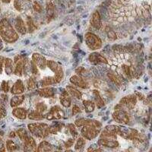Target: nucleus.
Instances as JSON below:
<instances>
[{
    "instance_id": "nucleus-30",
    "label": "nucleus",
    "mask_w": 152,
    "mask_h": 152,
    "mask_svg": "<svg viewBox=\"0 0 152 152\" xmlns=\"http://www.w3.org/2000/svg\"><path fill=\"white\" fill-rule=\"evenodd\" d=\"M26 24L27 29L28 30V31H29L30 33H33L34 31L37 29L36 25L34 24L33 20H32V18H31V17H28V18H27Z\"/></svg>"
},
{
    "instance_id": "nucleus-4",
    "label": "nucleus",
    "mask_w": 152,
    "mask_h": 152,
    "mask_svg": "<svg viewBox=\"0 0 152 152\" xmlns=\"http://www.w3.org/2000/svg\"><path fill=\"white\" fill-rule=\"evenodd\" d=\"M85 43L88 47L91 50H97L102 47V40L96 34L88 32L85 35Z\"/></svg>"
},
{
    "instance_id": "nucleus-49",
    "label": "nucleus",
    "mask_w": 152,
    "mask_h": 152,
    "mask_svg": "<svg viewBox=\"0 0 152 152\" xmlns=\"http://www.w3.org/2000/svg\"><path fill=\"white\" fill-rule=\"evenodd\" d=\"M4 62H5V58L3 56H0V74L3 71Z\"/></svg>"
},
{
    "instance_id": "nucleus-50",
    "label": "nucleus",
    "mask_w": 152,
    "mask_h": 152,
    "mask_svg": "<svg viewBox=\"0 0 152 152\" xmlns=\"http://www.w3.org/2000/svg\"><path fill=\"white\" fill-rule=\"evenodd\" d=\"M108 37H109V38L113 39V40H114V39H116V34H115V32L113 31H110L108 32Z\"/></svg>"
},
{
    "instance_id": "nucleus-42",
    "label": "nucleus",
    "mask_w": 152,
    "mask_h": 152,
    "mask_svg": "<svg viewBox=\"0 0 152 152\" xmlns=\"http://www.w3.org/2000/svg\"><path fill=\"white\" fill-rule=\"evenodd\" d=\"M1 88H2V91H3L5 93H7L9 91V82L6 81H3L2 82V85H1Z\"/></svg>"
},
{
    "instance_id": "nucleus-37",
    "label": "nucleus",
    "mask_w": 152,
    "mask_h": 152,
    "mask_svg": "<svg viewBox=\"0 0 152 152\" xmlns=\"http://www.w3.org/2000/svg\"><path fill=\"white\" fill-rule=\"evenodd\" d=\"M36 107V110L38 111V112L41 113H44L47 110V104H44L43 102L37 103V104H36V107Z\"/></svg>"
},
{
    "instance_id": "nucleus-11",
    "label": "nucleus",
    "mask_w": 152,
    "mask_h": 152,
    "mask_svg": "<svg viewBox=\"0 0 152 152\" xmlns=\"http://www.w3.org/2000/svg\"><path fill=\"white\" fill-rule=\"evenodd\" d=\"M32 62H34L36 64L39 69H45L47 67V59H45V57L43 56L41 54L37 53H34L32 55Z\"/></svg>"
},
{
    "instance_id": "nucleus-10",
    "label": "nucleus",
    "mask_w": 152,
    "mask_h": 152,
    "mask_svg": "<svg viewBox=\"0 0 152 152\" xmlns=\"http://www.w3.org/2000/svg\"><path fill=\"white\" fill-rule=\"evenodd\" d=\"M98 145L100 147H106L110 148H115L119 147V142L116 139L108 138H103L100 137V138L98 140Z\"/></svg>"
},
{
    "instance_id": "nucleus-28",
    "label": "nucleus",
    "mask_w": 152,
    "mask_h": 152,
    "mask_svg": "<svg viewBox=\"0 0 152 152\" xmlns=\"http://www.w3.org/2000/svg\"><path fill=\"white\" fill-rule=\"evenodd\" d=\"M40 84L42 87H47L50 86V85H53L56 84V81L55 77L49 76V77H46V78H43V79L40 81Z\"/></svg>"
},
{
    "instance_id": "nucleus-27",
    "label": "nucleus",
    "mask_w": 152,
    "mask_h": 152,
    "mask_svg": "<svg viewBox=\"0 0 152 152\" xmlns=\"http://www.w3.org/2000/svg\"><path fill=\"white\" fill-rule=\"evenodd\" d=\"M28 118L31 120H35V121H40L42 119H44V116L43 115V113L38 112L37 110L31 111L29 114H28Z\"/></svg>"
},
{
    "instance_id": "nucleus-54",
    "label": "nucleus",
    "mask_w": 152,
    "mask_h": 152,
    "mask_svg": "<svg viewBox=\"0 0 152 152\" xmlns=\"http://www.w3.org/2000/svg\"><path fill=\"white\" fill-rule=\"evenodd\" d=\"M16 135H17V134H16V132H11L10 133H9V137L10 138H15V137H16Z\"/></svg>"
},
{
    "instance_id": "nucleus-55",
    "label": "nucleus",
    "mask_w": 152,
    "mask_h": 152,
    "mask_svg": "<svg viewBox=\"0 0 152 152\" xmlns=\"http://www.w3.org/2000/svg\"><path fill=\"white\" fill-rule=\"evenodd\" d=\"M3 3H9L11 2V0H1Z\"/></svg>"
},
{
    "instance_id": "nucleus-1",
    "label": "nucleus",
    "mask_w": 152,
    "mask_h": 152,
    "mask_svg": "<svg viewBox=\"0 0 152 152\" xmlns=\"http://www.w3.org/2000/svg\"><path fill=\"white\" fill-rule=\"evenodd\" d=\"M0 37L8 43H13L18 40V34L6 18L0 21Z\"/></svg>"
},
{
    "instance_id": "nucleus-56",
    "label": "nucleus",
    "mask_w": 152,
    "mask_h": 152,
    "mask_svg": "<svg viewBox=\"0 0 152 152\" xmlns=\"http://www.w3.org/2000/svg\"><path fill=\"white\" fill-rule=\"evenodd\" d=\"M28 1H31V0H28Z\"/></svg>"
},
{
    "instance_id": "nucleus-13",
    "label": "nucleus",
    "mask_w": 152,
    "mask_h": 152,
    "mask_svg": "<svg viewBox=\"0 0 152 152\" xmlns=\"http://www.w3.org/2000/svg\"><path fill=\"white\" fill-rule=\"evenodd\" d=\"M37 93L40 97H45V98H50L55 95L56 89L52 87H45V88L38 89Z\"/></svg>"
},
{
    "instance_id": "nucleus-48",
    "label": "nucleus",
    "mask_w": 152,
    "mask_h": 152,
    "mask_svg": "<svg viewBox=\"0 0 152 152\" xmlns=\"http://www.w3.org/2000/svg\"><path fill=\"white\" fill-rule=\"evenodd\" d=\"M6 110H5V108H3L2 107H0V119H2V118L5 117L6 116Z\"/></svg>"
},
{
    "instance_id": "nucleus-8",
    "label": "nucleus",
    "mask_w": 152,
    "mask_h": 152,
    "mask_svg": "<svg viewBox=\"0 0 152 152\" xmlns=\"http://www.w3.org/2000/svg\"><path fill=\"white\" fill-rule=\"evenodd\" d=\"M24 57L17 55L14 58V71L13 73L18 76H22L24 74Z\"/></svg>"
},
{
    "instance_id": "nucleus-16",
    "label": "nucleus",
    "mask_w": 152,
    "mask_h": 152,
    "mask_svg": "<svg viewBox=\"0 0 152 152\" xmlns=\"http://www.w3.org/2000/svg\"><path fill=\"white\" fill-rule=\"evenodd\" d=\"M91 24L95 29H100L102 27V22H101V18L99 12L96 11L92 15V18L91 19Z\"/></svg>"
},
{
    "instance_id": "nucleus-57",
    "label": "nucleus",
    "mask_w": 152,
    "mask_h": 152,
    "mask_svg": "<svg viewBox=\"0 0 152 152\" xmlns=\"http://www.w3.org/2000/svg\"><path fill=\"white\" fill-rule=\"evenodd\" d=\"M0 11H1V9H0Z\"/></svg>"
},
{
    "instance_id": "nucleus-9",
    "label": "nucleus",
    "mask_w": 152,
    "mask_h": 152,
    "mask_svg": "<svg viewBox=\"0 0 152 152\" xmlns=\"http://www.w3.org/2000/svg\"><path fill=\"white\" fill-rule=\"evenodd\" d=\"M137 103V97L135 95L130 94L123 97L119 101V104L126 109L132 110L134 108Z\"/></svg>"
},
{
    "instance_id": "nucleus-39",
    "label": "nucleus",
    "mask_w": 152,
    "mask_h": 152,
    "mask_svg": "<svg viewBox=\"0 0 152 152\" xmlns=\"http://www.w3.org/2000/svg\"><path fill=\"white\" fill-rule=\"evenodd\" d=\"M27 85H28V89L29 91L34 90L35 88H37L36 81H35V80L33 78H30L29 79H28Z\"/></svg>"
},
{
    "instance_id": "nucleus-15",
    "label": "nucleus",
    "mask_w": 152,
    "mask_h": 152,
    "mask_svg": "<svg viewBox=\"0 0 152 152\" xmlns=\"http://www.w3.org/2000/svg\"><path fill=\"white\" fill-rule=\"evenodd\" d=\"M89 60L93 64H100V63H106V64H107L108 63L105 57L103 56L102 55H100V53H93L90 54Z\"/></svg>"
},
{
    "instance_id": "nucleus-3",
    "label": "nucleus",
    "mask_w": 152,
    "mask_h": 152,
    "mask_svg": "<svg viewBox=\"0 0 152 152\" xmlns=\"http://www.w3.org/2000/svg\"><path fill=\"white\" fill-rule=\"evenodd\" d=\"M100 129H97L92 124V120L91 119H86L85 124L82 126L81 129V135L88 140H92L97 138V135L100 133Z\"/></svg>"
},
{
    "instance_id": "nucleus-2",
    "label": "nucleus",
    "mask_w": 152,
    "mask_h": 152,
    "mask_svg": "<svg viewBox=\"0 0 152 152\" xmlns=\"http://www.w3.org/2000/svg\"><path fill=\"white\" fill-rule=\"evenodd\" d=\"M28 128L34 136L40 139L49 135V126L44 123H30L28 125Z\"/></svg>"
},
{
    "instance_id": "nucleus-53",
    "label": "nucleus",
    "mask_w": 152,
    "mask_h": 152,
    "mask_svg": "<svg viewBox=\"0 0 152 152\" xmlns=\"http://www.w3.org/2000/svg\"><path fill=\"white\" fill-rule=\"evenodd\" d=\"M136 94H137V96H138V98H139V100H145V96H144L143 94H142L138 93V92H137Z\"/></svg>"
},
{
    "instance_id": "nucleus-6",
    "label": "nucleus",
    "mask_w": 152,
    "mask_h": 152,
    "mask_svg": "<svg viewBox=\"0 0 152 152\" xmlns=\"http://www.w3.org/2000/svg\"><path fill=\"white\" fill-rule=\"evenodd\" d=\"M47 67L55 74V76H54V77H55L56 78V83L61 82V81H62V78H63V76H64L63 69L61 67V66H59L57 62H56L55 61L53 60L47 61Z\"/></svg>"
},
{
    "instance_id": "nucleus-20",
    "label": "nucleus",
    "mask_w": 152,
    "mask_h": 152,
    "mask_svg": "<svg viewBox=\"0 0 152 152\" xmlns=\"http://www.w3.org/2000/svg\"><path fill=\"white\" fill-rule=\"evenodd\" d=\"M60 103L64 107H69L72 104V99L69 96V94L68 93L67 91H62V94L60 96Z\"/></svg>"
},
{
    "instance_id": "nucleus-41",
    "label": "nucleus",
    "mask_w": 152,
    "mask_h": 152,
    "mask_svg": "<svg viewBox=\"0 0 152 152\" xmlns=\"http://www.w3.org/2000/svg\"><path fill=\"white\" fill-rule=\"evenodd\" d=\"M85 121H86V119H85V118H80V119H76L75 126L77 127H82L85 124Z\"/></svg>"
},
{
    "instance_id": "nucleus-32",
    "label": "nucleus",
    "mask_w": 152,
    "mask_h": 152,
    "mask_svg": "<svg viewBox=\"0 0 152 152\" xmlns=\"http://www.w3.org/2000/svg\"><path fill=\"white\" fill-rule=\"evenodd\" d=\"M5 145H6V148L9 151H16L18 149V145L14 142L13 140H11V139H9V140L6 141V143H5Z\"/></svg>"
},
{
    "instance_id": "nucleus-18",
    "label": "nucleus",
    "mask_w": 152,
    "mask_h": 152,
    "mask_svg": "<svg viewBox=\"0 0 152 152\" xmlns=\"http://www.w3.org/2000/svg\"><path fill=\"white\" fill-rule=\"evenodd\" d=\"M24 142V149L25 151H37V143L33 137L28 136Z\"/></svg>"
},
{
    "instance_id": "nucleus-46",
    "label": "nucleus",
    "mask_w": 152,
    "mask_h": 152,
    "mask_svg": "<svg viewBox=\"0 0 152 152\" xmlns=\"http://www.w3.org/2000/svg\"><path fill=\"white\" fill-rule=\"evenodd\" d=\"M75 143V141H74V138H69L65 142V147L66 148H70L72 147Z\"/></svg>"
},
{
    "instance_id": "nucleus-17",
    "label": "nucleus",
    "mask_w": 152,
    "mask_h": 152,
    "mask_svg": "<svg viewBox=\"0 0 152 152\" xmlns=\"http://www.w3.org/2000/svg\"><path fill=\"white\" fill-rule=\"evenodd\" d=\"M15 29L16 31H18V33H20L21 34L24 35L27 33V26L26 24L24 23V21H23V19L21 17L17 18L15 21Z\"/></svg>"
},
{
    "instance_id": "nucleus-25",
    "label": "nucleus",
    "mask_w": 152,
    "mask_h": 152,
    "mask_svg": "<svg viewBox=\"0 0 152 152\" xmlns=\"http://www.w3.org/2000/svg\"><path fill=\"white\" fill-rule=\"evenodd\" d=\"M53 150V145L49 143L47 141H43L38 145V148H37V151H51Z\"/></svg>"
},
{
    "instance_id": "nucleus-35",
    "label": "nucleus",
    "mask_w": 152,
    "mask_h": 152,
    "mask_svg": "<svg viewBox=\"0 0 152 152\" xmlns=\"http://www.w3.org/2000/svg\"><path fill=\"white\" fill-rule=\"evenodd\" d=\"M100 137H103V138H113V139H116V133L112 132L109 131V130H107L105 129L101 132Z\"/></svg>"
},
{
    "instance_id": "nucleus-33",
    "label": "nucleus",
    "mask_w": 152,
    "mask_h": 152,
    "mask_svg": "<svg viewBox=\"0 0 152 152\" xmlns=\"http://www.w3.org/2000/svg\"><path fill=\"white\" fill-rule=\"evenodd\" d=\"M16 134H17L18 136L19 137V138H20L21 141H23V142H24V141L26 140V138L29 136V135H28V132H27L26 130L22 128L18 129L16 131Z\"/></svg>"
},
{
    "instance_id": "nucleus-26",
    "label": "nucleus",
    "mask_w": 152,
    "mask_h": 152,
    "mask_svg": "<svg viewBox=\"0 0 152 152\" xmlns=\"http://www.w3.org/2000/svg\"><path fill=\"white\" fill-rule=\"evenodd\" d=\"M63 126H64V124H63V123H54L52 126H49V133H50V134H53V135L57 134V133L59 132L62 130V129L63 128Z\"/></svg>"
},
{
    "instance_id": "nucleus-29",
    "label": "nucleus",
    "mask_w": 152,
    "mask_h": 152,
    "mask_svg": "<svg viewBox=\"0 0 152 152\" xmlns=\"http://www.w3.org/2000/svg\"><path fill=\"white\" fill-rule=\"evenodd\" d=\"M83 106L87 113H91L94 111L95 107H96L94 103L89 100H83Z\"/></svg>"
},
{
    "instance_id": "nucleus-31",
    "label": "nucleus",
    "mask_w": 152,
    "mask_h": 152,
    "mask_svg": "<svg viewBox=\"0 0 152 152\" xmlns=\"http://www.w3.org/2000/svg\"><path fill=\"white\" fill-rule=\"evenodd\" d=\"M107 76H108V78L110 79V81H112L113 83L115 84L116 86H120L121 85V81L115 74H113V72H108L107 73Z\"/></svg>"
},
{
    "instance_id": "nucleus-52",
    "label": "nucleus",
    "mask_w": 152,
    "mask_h": 152,
    "mask_svg": "<svg viewBox=\"0 0 152 152\" xmlns=\"http://www.w3.org/2000/svg\"><path fill=\"white\" fill-rule=\"evenodd\" d=\"M5 145H4L3 140H2V138L0 137V151H5Z\"/></svg>"
},
{
    "instance_id": "nucleus-5",
    "label": "nucleus",
    "mask_w": 152,
    "mask_h": 152,
    "mask_svg": "<svg viewBox=\"0 0 152 152\" xmlns=\"http://www.w3.org/2000/svg\"><path fill=\"white\" fill-rule=\"evenodd\" d=\"M113 118L116 123L121 124H127L129 122V116L120 104L115 107V111L113 113Z\"/></svg>"
},
{
    "instance_id": "nucleus-36",
    "label": "nucleus",
    "mask_w": 152,
    "mask_h": 152,
    "mask_svg": "<svg viewBox=\"0 0 152 152\" xmlns=\"http://www.w3.org/2000/svg\"><path fill=\"white\" fill-rule=\"evenodd\" d=\"M85 145V138H78V140L76 141V143L75 145V149L76 151L81 150Z\"/></svg>"
},
{
    "instance_id": "nucleus-21",
    "label": "nucleus",
    "mask_w": 152,
    "mask_h": 152,
    "mask_svg": "<svg viewBox=\"0 0 152 152\" xmlns=\"http://www.w3.org/2000/svg\"><path fill=\"white\" fill-rule=\"evenodd\" d=\"M66 91H67V92L69 94L72 96L73 97H75V98L80 100L82 97V94H81V92L79 91L75 87L72 86V85H67L66 86Z\"/></svg>"
},
{
    "instance_id": "nucleus-22",
    "label": "nucleus",
    "mask_w": 152,
    "mask_h": 152,
    "mask_svg": "<svg viewBox=\"0 0 152 152\" xmlns=\"http://www.w3.org/2000/svg\"><path fill=\"white\" fill-rule=\"evenodd\" d=\"M24 95H20L17 94L15 96H14L13 97H12L10 101V105L12 107H17L19 105H21L23 102H24Z\"/></svg>"
},
{
    "instance_id": "nucleus-43",
    "label": "nucleus",
    "mask_w": 152,
    "mask_h": 152,
    "mask_svg": "<svg viewBox=\"0 0 152 152\" xmlns=\"http://www.w3.org/2000/svg\"><path fill=\"white\" fill-rule=\"evenodd\" d=\"M33 9L36 12H38V13H40V12H41L42 11V7L41 5H40V4L38 3L37 1H35L34 2L33 4Z\"/></svg>"
},
{
    "instance_id": "nucleus-24",
    "label": "nucleus",
    "mask_w": 152,
    "mask_h": 152,
    "mask_svg": "<svg viewBox=\"0 0 152 152\" xmlns=\"http://www.w3.org/2000/svg\"><path fill=\"white\" fill-rule=\"evenodd\" d=\"M93 95H94V97L95 104H96V105H97V108H99V109H100V108H102V107L104 106V100H103L102 97H101V96H100L98 91L94 90Z\"/></svg>"
},
{
    "instance_id": "nucleus-45",
    "label": "nucleus",
    "mask_w": 152,
    "mask_h": 152,
    "mask_svg": "<svg viewBox=\"0 0 152 152\" xmlns=\"http://www.w3.org/2000/svg\"><path fill=\"white\" fill-rule=\"evenodd\" d=\"M31 71L34 75H37L38 73L37 66L36 64H35L34 62H32V61L31 62Z\"/></svg>"
},
{
    "instance_id": "nucleus-34",
    "label": "nucleus",
    "mask_w": 152,
    "mask_h": 152,
    "mask_svg": "<svg viewBox=\"0 0 152 152\" xmlns=\"http://www.w3.org/2000/svg\"><path fill=\"white\" fill-rule=\"evenodd\" d=\"M47 15H48V20L49 18L51 19L53 16L54 14V5L52 2H47Z\"/></svg>"
},
{
    "instance_id": "nucleus-47",
    "label": "nucleus",
    "mask_w": 152,
    "mask_h": 152,
    "mask_svg": "<svg viewBox=\"0 0 152 152\" xmlns=\"http://www.w3.org/2000/svg\"><path fill=\"white\" fill-rule=\"evenodd\" d=\"M81 112V108H80L79 107H78V105H74L72 107V116H75V115H76V114H78V113Z\"/></svg>"
},
{
    "instance_id": "nucleus-44",
    "label": "nucleus",
    "mask_w": 152,
    "mask_h": 152,
    "mask_svg": "<svg viewBox=\"0 0 152 152\" xmlns=\"http://www.w3.org/2000/svg\"><path fill=\"white\" fill-rule=\"evenodd\" d=\"M14 7L18 12H21L22 11V6L21 5V2L19 0H14Z\"/></svg>"
},
{
    "instance_id": "nucleus-12",
    "label": "nucleus",
    "mask_w": 152,
    "mask_h": 152,
    "mask_svg": "<svg viewBox=\"0 0 152 152\" xmlns=\"http://www.w3.org/2000/svg\"><path fill=\"white\" fill-rule=\"evenodd\" d=\"M70 82L72 85L79 87L81 88H83V89H87V88H89V84L84 78H81L80 75L72 76L70 78Z\"/></svg>"
},
{
    "instance_id": "nucleus-7",
    "label": "nucleus",
    "mask_w": 152,
    "mask_h": 152,
    "mask_svg": "<svg viewBox=\"0 0 152 152\" xmlns=\"http://www.w3.org/2000/svg\"><path fill=\"white\" fill-rule=\"evenodd\" d=\"M64 111L61 109L59 106H54L51 107L50 110L46 114L44 117L47 120H53V119H60L64 117Z\"/></svg>"
},
{
    "instance_id": "nucleus-38",
    "label": "nucleus",
    "mask_w": 152,
    "mask_h": 152,
    "mask_svg": "<svg viewBox=\"0 0 152 152\" xmlns=\"http://www.w3.org/2000/svg\"><path fill=\"white\" fill-rule=\"evenodd\" d=\"M67 129L72 135H73L74 137L78 136V132L76 130L75 126L74 124H72V123H69V124H68Z\"/></svg>"
},
{
    "instance_id": "nucleus-19",
    "label": "nucleus",
    "mask_w": 152,
    "mask_h": 152,
    "mask_svg": "<svg viewBox=\"0 0 152 152\" xmlns=\"http://www.w3.org/2000/svg\"><path fill=\"white\" fill-rule=\"evenodd\" d=\"M12 115L19 119H25L28 117V112L24 108L15 107V109L12 110Z\"/></svg>"
},
{
    "instance_id": "nucleus-14",
    "label": "nucleus",
    "mask_w": 152,
    "mask_h": 152,
    "mask_svg": "<svg viewBox=\"0 0 152 152\" xmlns=\"http://www.w3.org/2000/svg\"><path fill=\"white\" fill-rule=\"evenodd\" d=\"M24 89H25V88H24V85L23 84V81L18 79L15 82L14 85H12V88H11V93L15 95L21 94L24 93Z\"/></svg>"
},
{
    "instance_id": "nucleus-23",
    "label": "nucleus",
    "mask_w": 152,
    "mask_h": 152,
    "mask_svg": "<svg viewBox=\"0 0 152 152\" xmlns=\"http://www.w3.org/2000/svg\"><path fill=\"white\" fill-rule=\"evenodd\" d=\"M4 67H5V72L6 74H12L13 71H14V62L10 58H6V59H5Z\"/></svg>"
},
{
    "instance_id": "nucleus-51",
    "label": "nucleus",
    "mask_w": 152,
    "mask_h": 152,
    "mask_svg": "<svg viewBox=\"0 0 152 152\" xmlns=\"http://www.w3.org/2000/svg\"><path fill=\"white\" fill-rule=\"evenodd\" d=\"M85 72V69H84L83 67H78V69L75 70V72L77 73L78 75H81V74H83Z\"/></svg>"
},
{
    "instance_id": "nucleus-40",
    "label": "nucleus",
    "mask_w": 152,
    "mask_h": 152,
    "mask_svg": "<svg viewBox=\"0 0 152 152\" xmlns=\"http://www.w3.org/2000/svg\"><path fill=\"white\" fill-rule=\"evenodd\" d=\"M123 72L125 73V75H126L127 77H131L132 71L129 66H127V65H123Z\"/></svg>"
}]
</instances>
